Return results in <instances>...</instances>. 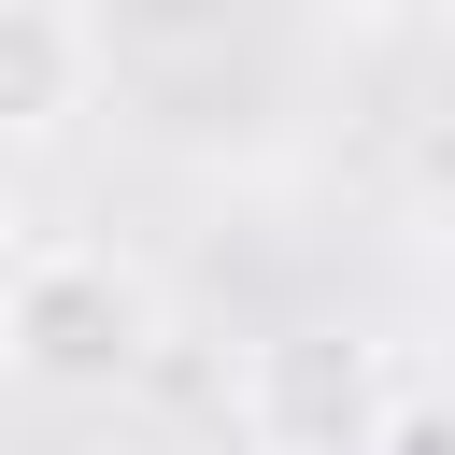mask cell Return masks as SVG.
Listing matches in <instances>:
<instances>
[{"mask_svg":"<svg viewBox=\"0 0 455 455\" xmlns=\"http://www.w3.org/2000/svg\"><path fill=\"white\" fill-rule=\"evenodd\" d=\"M156 355V284L114 242H28L0 270V370L43 398H114Z\"/></svg>","mask_w":455,"mask_h":455,"instance_id":"6da1fadb","label":"cell"},{"mask_svg":"<svg viewBox=\"0 0 455 455\" xmlns=\"http://www.w3.org/2000/svg\"><path fill=\"white\" fill-rule=\"evenodd\" d=\"M228 412H242L256 455H355L370 412H384V341H355V327H270L242 355Z\"/></svg>","mask_w":455,"mask_h":455,"instance_id":"7a4b0ae2","label":"cell"},{"mask_svg":"<svg viewBox=\"0 0 455 455\" xmlns=\"http://www.w3.org/2000/svg\"><path fill=\"white\" fill-rule=\"evenodd\" d=\"M100 85V43L71 0H0V142H57Z\"/></svg>","mask_w":455,"mask_h":455,"instance_id":"3957f363","label":"cell"},{"mask_svg":"<svg viewBox=\"0 0 455 455\" xmlns=\"http://www.w3.org/2000/svg\"><path fill=\"white\" fill-rule=\"evenodd\" d=\"M355 455H455V384H384Z\"/></svg>","mask_w":455,"mask_h":455,"instance_id":"277c9868","label":"cell"},{"mask_svg":"<svg viewBox=\"0 0 455 455\" xmlns=\"http://www.w3.org/2000/svg\"><path fill=\"white\" fill-rule=\"evenodd\" d=\"M14 256H28V228H14V199H0V270H14Z\"/></svg>","mask_w":455,"mask_h":455,"instance_id":"5b68a950","label":"cell"},{"mask_svg":"<svg viewBox=\"0 0 455 455\" xmlns=\"http://www.w3.org/2000/svg\"><path fill=\"white\" fill-rule=\"evenodd\" d=\"M85 455H142V441H85Z\"/></svg>","mask_w":455,"mask_h":455,"instance_id":"8992f818","label":"cell"}]
</instances>
